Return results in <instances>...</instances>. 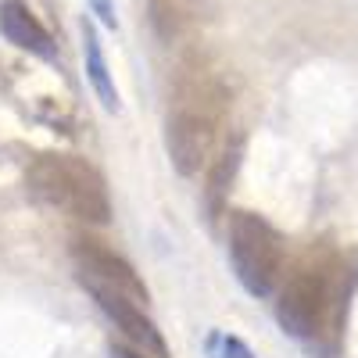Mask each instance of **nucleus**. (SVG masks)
Returning a JSON list of instances; mask_svg holds the SVG:
<instances>
[{
	"instance_id": "obj_6",
	"label": "nucleus",
	"mask_w": 358,
	"mask_h": 358,
	"mask_svg": "<svg viewBox=\"0 0 358 358\" xmlns=\"http://www.w3.org/2000/svg\"><path fill=\"white\" fill-rule=\"evenodd\" d=\"M90 297L97 301V308L122 330L143 355H151V358H169V344L162 337V330L151 322V315H147L140 301H133V297L126 294H115V290H86Z\"/></svg>"
},
{
	"instance_id": "obj_4",
	"label": "nucleus",
	"mask_w": 358,
	"mask_h": 358,
	"mask_svg": "<svg viewBox=\"0 0 358 358\" xmlns=\"http://www.w3.org/2000/svg\"><path fill=\"white\" fill-rule=\"evenodd\" d=\"M229 262L241 287L251 297H268L283 283L287 244L276 226H268L255 212L229 215Z\"/></svg>"
},
{
	"instance_id": "obj_12",
	"label": "nucleus",
	"mask_w": 358,
	"mask_h": 358,
	"mask_svg": "<svg viewBox=\"0 0 358 358\" xmlns=\"http://www.w3.org/2000/svg\"><path fill=\"white\" fill-rule=\"evenodd\" d=\"M86 4H90V11H94L108 29H115L118 25V15H115V0H86Z\"/></svg>"
},
{
	"instance_id": "obj_1",
	"label": "nucleus",
	"mask_w": 358,
	"mask_h": 358,
	"mask_svg": "<svg viewBox=\"0 0 358 358\" xmlns=\"http://www.w3.org/2000/svg\"><path fill=\"white\" fill-rule=\"evenodd\" d=\"M229 86L215 69L204 62L179 69L165 118V147L179 176H197L212 162L229 122Z\"/></svg>"
},
{
	"instance_id": "obj_10",
	"label": "nucleus",
	"mask_w": 358,
	"mask_h": 358,
	"mask_svg": "<svg viewBox=\"0 0 358 358\" xmlns=\"http://www.w3.org/2000/svg\"><path fill=\"white\" fill-rule=\"evenodd\" d=\"M236 165H241V143H222V151L212 165V176H208V208H212V219L222 215V201L233 183Z\"/></svg>"
},
{
	"instance_id": "obj_13",
	"label": "nucleus",
	"mask_w": 358,
	"mask_h": 358,
	"mask_svg": "<svg viewBox=\"0 0 358 358\" xmlns=\"http://www.w3.org/2000/svg\"><path fill=\"white\" fill-rule=\"evenodd\" d=\"M115 358H151V355H143L140 348L133 351V348H115Z\"/></svg>"
},
{
	"instance_id": "obj_8",
	"label": "nucleus",
	"mask_w": 358,
	"mask_h": 358,
	"mask_svg": "<svg viewBox=\"0 0 358 358\" xmlns=\"http://www.w3.org/2000/svg\"><path fill=\"white\" fill-rule=\"evenodd\" d=\"M212 0H151V25L165 43L187 40L204 25Z\"/></svg>"
},
{
	"instance_id": "obj_7",
	"label": "nucleus",
	"mask_w": 358,
	"mask_h": 358,
	"mask_svg": "<svg viewBox=\"0 0 358 358\" xmlns=\"http://www.w3.org/2000/svg\"><path fill=\"white\" fill-rule=\"evenodd\" d=\"M0 33L8 43H15L18 50L43 57V62H57V43L47 33V25L40 22V15L25 4V0H0Z\"/></svg>"
},
{
	"instance_id": "obj_9",
	"label": "nucleus",
	"mask_w": 358,
	"mask_h": 358,
	"mask_svg": "<svg viewBox=\"0 0 358 358\" xmlns=\"http://www.w3.org/2000/svg\"><path fill=\"white\" fill-rule=\"evenodd\" d=\"M79 33H83V65H86V79L94 86V94L101 101L104 111H118V86H115V76L108 69V57H104V43H101V33L90 15H83L79 22Z\"/></svg>"
},
{
	"instance_id": "obj_11",
	"label": "nucleus",
	"mask_w": 358,
	"mask_h": 358,
	"mask_svg": "<svg viewBox=\"0 0 358 358\" xmlns=\"http://www.w3.org/2000/svg\"><path fill=\"white\" fill-rule=\"evenodd\" d=\"M204 351H208V358H255V351H251L241 337L222 334V330H212V334H208Z\"/></svg>"
},
{
	"instance_id": "obj_2",
	"label": "nucleus",
	"mask_w": 358,
	"mask_h": 358,
	"mask_svg": "<svg viewBox=\"0 0 358 358\" xmlns=\"http://www.w3.org/2000/svg\"><path fill=\"white\" fill-rule=\"evenodd\" d=\"M348 308V265L322 251L308 255L283 276L276 297V322L297 341L337 337V326Z\"/></svg>"
},
{
	"instance_id": "obj_3",
	"label": "nucleus",
	"mask_w": 358,
	"mask_h": 358,
	"mask_svg": "<svg viewBox=\"0 0 358 358\" xmlns=\"http://www.w3.org/2000/svg\"><path fill=\"white\" fill-rule=\"evenodd\" d=\"M25 187L36 201L79 222L90 226L111 222V197H108L104 176L76 155H62V151L36 155L33 165L25 169Z\"/></svg>"
},
{
	"instance_id": "obj_5",
	"label": "nucleus",
	"mask_w": 358,
	"mask_h": 358,
	"mask_svg": "<svg viewBox=\"0 0 358 358\" xmlns=\"http://www.w3.org/2000/svg\"><path fill=\"white\" fill-rule=\"evenodd\" d=\"M72 262H76L79 283L86 290H115V294L133 297L140 305L151 301V294H147L143 280L136 276V268L118 251H111L104 241H97V236H76L72 241Z\"/></svg>"
}]
</instances>
